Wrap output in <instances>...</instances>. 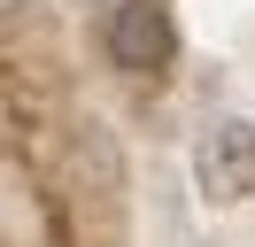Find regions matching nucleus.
I'll return each mask as SVG.
<instances>
[{
    "mask_svg": "<svg viewBox=\"0 0 255 247\" xmlns=\"http://www.w3.org/2000/svg\"><path fill=\"white\" fill-rule=\"evenodd\" d=\"M193 185H201V201H217V209L255 201V124L248 116H217L193 139Z\"/></svg>",
    "mask_w": 255,
    "mask_h": 247,
    "instance_id": "obj_2",
    "label": "nucleus"
},
{
    "mask_svg": "<svg viewBox=\"0 0 255 247\" xmlns=\"http://www.w3.org/2000/svg\"><path fill=\"white\" fill-rule=\"evenodd\" d=\"M101 46H109L116 70L162 77L178 62V15H170V0H101Z\"/></svg>",
    "mask_w": 255,
    "mask_h": 247,
    "instance_id": "obj_1",
    "label": "nucleus"
},
{
    "mask_svg": "<svg viewBox=\"0 0 255 247\" xmlns=\"http://www.w3.org/2000/svg\"><path fill=\"white\" fill-rule=\"evenodd\" d=\"M0 8H23V0H0Z\"/></svg>",
    "mask_w": 255,
    "mask_h": 247,
    "instance_id": "obj_3",
    "label": "nucleus"
}]
</instances>
